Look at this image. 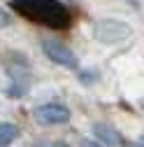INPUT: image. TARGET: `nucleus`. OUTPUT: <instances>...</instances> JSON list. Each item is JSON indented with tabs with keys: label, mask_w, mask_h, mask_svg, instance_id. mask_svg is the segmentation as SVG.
Here are the masks:
<instances>
[{
	"label": "nucleus",
	"mask_w": 144,
	"mask_h": 147,
	"mask_svg": "<svg viewBox=\"0 0 144 147\" xmlns=\"http://www.w3.org/2000/svg\"><path fill=\"white\" fill-rule=\"evenodd\" d=\"M128 5H133V7H139V0H125Z\"/></svg>",
	"instance_id": "nucleus-9"
},
{
	"label": "nucleus",
	"mask_w": 144,
	"mask_h": 147,
	"mask_svg": "<svg viewBox=\"0 0 144 147\" xmlns=\"http://www.w3.org/2000/svg\"><path fill=\"white\" fill-rule=\"evenodd\" d=\"M53 147H70V145H65V142H53Z\"/></svg>",
	"instance_id": "nucleus-12"
},
{
	"label": "nucleus",
	"mask_w": 144,
	"mask_h": 147,
	"mask_svg": "<svg viewBox=\"0 0 144 147\" xmlns=\"http://www.w3.org/2000/svg\"><path fill=\"white\" fill-rule=\"evenodd\" d=\"M93 133H95V138L100 140V142H109L112 147H116V145H121V136L114 131V128L109 126V124H93Z\"/></svg>",
	"instance_id": "nucleus-5"
},
{
	"label": "nucleus",
	"mask_w": 144,
	"mask_h": 147,
	"mask_svg": "<svg viewBox=\"0 0 144 147\" xmlns=\"http://www.w3.org/2000/svg\"><path fill=\"white\" fill-rule=\"evenodd\" d=\"M9 24V16L5 14V9H0V26H7Z\"/></svg>",
	"instance_id": "nucleus-7"
},
{
	"label": "nucleus",
	"mask_w": 144,
	"mask_h": 147,
	"mask_svg": "<svg viewBox=\"0 0 144 147\" xmlns=\"http://www.w3.org/2000/svg\"><path fill=\"white\" fill-rule=\"evenodd\" d=\"M35 147H53V145H51V142H37Z\"/></svg>",
	"instance_id": "nucleus-10"
},
{
	"label": "nucleus",
	"mask_w": 144,
	"mask_h": 147,
	"mask_svg": "<svg viewBox=\"0 0 144 147\" xmlns=\"http://www.w3.org/2000/svg\"><path fill=\"white\" fill-rule=\"evenodd\" d=\"M133 35V26L121 19H98L93 24V38L102 45H119Z\"/></svg>",
	"instance_id": "nucleus-2"
},
{
	"label": "nucleus",
	"mask_w": 144,
	"mask_h": 147,
	"mask_svg": "<svg viewBox=\"0 0 144 147\" xmlns=\"http://www.w3.org/2000/svg\"><path fill=\"white\" fill-rule=\"evenodd\" d=\"M128 147H144V140H142V142H133V145H128Z\"/></svg>",
	"instance_id": "nucleus-11"
},
{
	"label": "nucleus",
	"mask_w": 144,
	"mask_h": 147,
	"mask_svg": "<svg viewBox=\"0 0 144 147\" xmlns=\"http://www.w3.org/2000/svg\"><path fill=\"white\" fill-rule=\"evenodd\" d=\"M81 147H102V145L95 140H81Z\"/></svg>",
	"instance_id": "nucleus-8"
},
{
	"label": "nucleus",
	"mask_w": 144,
	"mask_h": 147,
	"mask_svg": "<svg viewBox=\"0 0 144 147\" xmlns=\"http://www.w3.org/2000/svg\"><path fill=\"white\" fill-rule=\"evenodd\" d=\"M142 107H144V100H142Z\"/></svg>",
	"instance_id": "nucleus-13"
},
{
	"label": "nucleus",
	"mask_w": 144,
	"mask_h": 147,
	"mask_svg": "<svg viewBox=\"0 0 144 147\" xmlns=\"http://www.w3.org/2000/svg\"><path fill=\"white\" fill-rule=\"evenodd\" d=\"M35 119L42 121L44 126H61L70 121V110L61 103H44L35 107Z\"/></svg>",
	"instance_id": "nucleus-4"
},
{
	"label": "nucleus",
	"mask_w": 144,
	"mask_h": 147,
	"mask_svg": "<svg viewBox=\"0 0 144 147\" xmlns=\"http://www.w3.org/2000/svg\"><path fill=\"white\" fill-rule=\"evenodd\" d=\"M14 9L26 19L49 28L70 26V12L58 0H14Z\"/></svg>",
	"instance_id": "nucleus-1"
},
{
	"label": "nucleus",
	"mask_w": 144,
	"mask_h": 147,
	"mask_svg": "<svg viewBox=\"0 0 144 147\" xmlns=\"http://www.w3.org/2000/svg\"><path fill=\"white\" fill-rule=\"evenodd\" d=\"M42 51L47 54L49 61L58 63V65H63V68H70V70L79 68V61H77V56H75V51H72L67 45L58 42V40H42Z\"/></svg>",
	"instance_id": "nucleus-3"
},
{
	"label": "nucleus",
	"mask_w": 144,
	"mask_h": 147,
	"mask_svg": "<svg viewBox=\"0 0 144 147\" xmlns=\"http://www.w3.org/2000/svg\"><path fill=\"white\" fill-rule=\"evenodd\" d=\"M19 138V126L12 121H0V147H9Z\"/></svg>",
	"instance_id": "nucleus-6"
}]
</instances>
